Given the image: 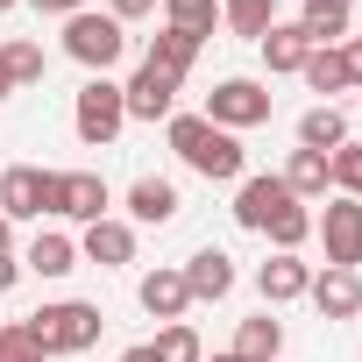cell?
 Here are the masks:
<instances>
[{"label":"cell","instance_id":"6da1fadb","mask_svg":"<svg viewBox=\"0 0 362 362\" xmlns=\"http://www.w3.org/2000/svg\"><path fill=\"white\" fill-rule=\"evenodd\" d=\"M163 142L177 149V163L185 170H199V177H214V185H242V135H228V128H214L206 114H170L163 121Z\"/></svg>","mask_w":362,"mask_h":362},{"label":"cell","instance_id":"7a4b0ae2","mask_svg":"<svg viewBox=\"0 0 362 362\" xmlns=\"http://www.w3.org/2000/svg\"><path fill=\"white\" fill-rule=\"evenodd\" d=\"M22 327H29V341H36L43 355H86V348L100 341L107 313H100V305H86V298H50V305H36Z\"/></svg>","mask_w":362,"mask_h":362},{"label":"cell","instance_id":"3957f363","mask_svg":"<svg viewBox=\"0 0 362 362\" xmlns=\"http://www.w3.org/2000/svg\"><path fill=\"white\" fill-rule=\"evenodd\" d=\"M107 206H114V192L100 170H43V214L93 228V221H107Z\"/></svg>","mask_w":362,"mask_h":362},{"label":"cell","instance_id":"277c9868","mask_svg":"<svg viewBox=\"0 0 362 362\" xmlns=\"http://www.w3.org/2000/svg\"><path fill=\"white\" fill-rule=\"evenodd\" d=\"M121 50H128V29H121L114 15H71V22H64V57L86 64L93 78H107V71L121 64Z\"/></svg>","mask_w":362,"mask_h":362},{"label":"cell","instance_id":"5b68a950","mask_svg":"<svg viewBox=\"0 0 362 362\" xmlns=\"http://www.w3.org/2000/svg\"><path fill=\"white\" fill-rule=\"evenodd\" d=\"M71 128L86 149H107L121 128H128V107H121V86L114 78H86L78 86V107H71Z\"/></svg>","mask_w":362,"mask_h":362},{"label":"cell","instance_id":"8992f818","mask_svg":"<svg viewBox=\"0 0 362 362\" xmlns=\"http://www.w3.org/2000/svg\"><path fill=\"white\" fill-rule=\"evenodd\" d=\"M206 121H214V128H228V135H242V128L270 121V86H256V78H221V86L206 93Z\"/></svg>","mask_w":362,"mask_h":362},{"label":"cell","instance_id":"52a82bcc","mask_svg":"<svg viewBox=\"0 0 362 362\" xmlns=\"http://www.w3.org/2000/svg\"><path fill=\"white\" fill-rule=\"evenodd\" d=\"M313 235L327 242V270H362V199H334Z\"/></svg>","mask_w":362,"mask_h":362},{"label":"cell","instance_id":"ba28073f","mask_svg":"<svg viewBox=\"0 0 362 362\" xmlns=\"http://www.w3.org/2000/svg\"><path fill=\"white\" fill-rule=\"evenodd\" d=\"M177 86H185V78H170V71L142 64V71L121 86V107H128V121H170V114H177Z\"/></svg>","mask_w":362,"mask_h":362},{"label":"cell","instance_id":"9c48e42d","mask_svg":"<svg viewBox=\"0 0 362 362\" xmlns=\"http://www.w3.org/2000/svg\"><path fill=\"white\" fill-rule=\"evenodd\" d=\"M135 298H142V313L149 320H185V305H192V291H185V270L177 263H156V270H142V284H135Z\"/></svg>","mask_w":362,"mask_h":362},{"label":"cell","instance_id":"30bf717a","mask_svg":"<svg viewBox=\"0 0 362 362\" xmlns=\"http://www.w3.org/2000/svg\"><path fill=\"white\" fill-rule=\"evenodd\" d=\"M177 270H185L192 305H214V298H228V291H235V256H228V249H199V256L177 263Z\"/></svg>","mask_w":362,"mask_h":362},{"label":"cell","instance_id":"8fae6325","mask_svg":"<svg viewBox=\"0 0 362 362\" xmlns=\"http://www.w3.org/2000/svg\"><path fill=\"white\" fill-rule=\"evenodd\" d=\"M78 256L100 263V270H128V263H135V228L107 214V221H93V228L78 235Z\"/></svg>","mask_w":362,"mask_h":362},{"label":"cell","instance_id":"7c38bea8","mask_svg":"<svg viewBox=\"0 0 362 362\" xmlns=\"http://www.w3.org/2000/svg\"><path fill=\"white\" fill-rule=\"evenodd\" d=\"M305 298L320 305V320H355L362 313V270H313Z\"/></svg>","mask_w":362,"mask_h":362},{"label":"cell","instance_id":"4fadbf2b","mask_svg":"<svg viewBox=\"0 0 362 362\" xmlns=\"http://www.w3.org/2000/svg\"><path fill=\"white\" fill-rule=\"evenodd\" d=\"M177 214H185V199H177L170 177H135L128 185V221L135 228H170Z\"/></svg>","mask_w":362,"mask_h":362},{"label":"cell","instance_id":"5bb4252c","mask_svg":"<svg viewBox=\"0 0 362 362\" xmlns=\"http://www.w3.org/2000/svg\"><path fill=\"white\" fill-rule=\"evenodd\" d=\"M277 206H291V185H284V177H242V185H235V221H242V228L263 235Z\"/></svg>","mask_w":362,"mask_h":362},{"label":"cell","instance_id":"9a60e30c","mask_svg":"<svg viewBox=\"0 0 362 362\" xmlns=\"http://www.w3.org/2000/svg\"><path fill=\"white\" fill-rule=\"evenodd\" d=\"M0 214L8 221H43V170L36 163H8L0 170Z\"/></svg>","mask_w":362,"mask_h":362},{"label":"cell","instance_id":"2e32d148","mask_svg":"<svg viewBox=\"0 0 362 362\" xmlns=\"http://www.w3.org/2000/svg\"><path fill=\"white\" fill-rule=\"evenodd\" d=\"M305 284H313V263L305 256H270L263 270H256V291H263V305H291V298H305Z\"/></svg>","mask_w":362,"mask_h":362},{"label":"cell","instance_id":"e0dca14e","mask_svg":"<svg viewBox=\"0 0 362 362\" xmlns=\"http://www.w3.org/2000/svg\"><path fill=\"white\" fill-rule=\"evenodd\" d=\"M22 270H29V277H71V270H78V242L57 235V228H43V235L22 249Z\"/></svg>","mask_w":362,"mask_h":362},{"label":"cell","instance_id":"ac0fdd59","mask_svg":"<svg viewBox=\"0 0 362 362\" xmlns=\"http://www.w3.org/2000/svg\"><path fill=\"white\" fill-rule=\"evenodd\" d=\"M348 142V114L334 107V100H320V107H305L298 114V149H320V156H334Z\"/></svg>","mask_w":362,"mask_h":362},{"label":"cell","instance_id":"d6986e66","mask_svg":"<svg viewBox=\"0 0 362 362\" xmlns=\"http://www.w3.org/2000/svg\"><path fill=\"white\" fill-rule=\"evenodd\" d=\"M228 355H242V362H277V355H284V320H270V313L242 320V327H235V348H228Z\"/></svg>","mask_w":362,"mask_h":362},{"label":"cell","instance_id":"ffe728a7","mask_svg":"<svg viewBox=\"0 0 362 362\" xmlns=\"http://www.w3.org/2000/svg\"><path fill=\"white\" fill-rule=\"evenodd\" d=\"M305 57H313V43H305L298 22H270L263 29V64L270 71H305Z\"/></svg>","mask_w":362,"mask_h":362},{"label":"cell","instance_id":"44dd1931","mask_svg":"<svg viewBox=\"0 0 362 362\" xmlns=\"http://www.w3.org/2000/svg\"><path fill=\"white\" fill-rule=\"evenodd\" d=\"M298 78H305L313 93H327V100H334V93H355V86H362V78H355V64H348V50H313Z\"/></svg>","mask_w":362,"mask_h":362},{"label":"cell","instance_id":"7402d4cb","mask_svg":"<svg viewBox=\"0 0 362 362\" xmlns=\"http://www.w3.org/2000/svg\"><path fill=\"white\" fill-rule=\"evenodd\" d=\"M142 64H156V71H170V78H185V71L199 64V36H185V29H156Z\"/></svg>","mask_w":362,"mask_h":362},{"label":"cell","instance_id":"603a6c76","mask_svg":"<svg viewBox=\"0 0 362 362\" xmlns=\"http://www.w3.org/2000/svg\"><path fill=\"white\" fill-rule=\"evenodd\" d=\"M277 177L291 185V199H320V192L334 185V170H327V156H320V149H291V163H284Z\"/></svg>","mask_w":362,"mask_h":362},{"label":"cell","instance_id":"cb8c5ba5","mask_svg":"<svg viewBox=\"0 0 362 362\" xmlns=\"http://www.w3.org/2000/svg\"><path fill=\"white\" fill-rule=\"evenodd\" d=\"M221 22H228V36L263 43V29L277 22V0H221Z\"/></svg>","mask_w":362,"mask_h":362},{"label":"cell","instance_id":"d4e9b609","mask_svg":"<svg viewBox=\"0 0 362 362\" xmlns=\"http://www.w3.org/2000/svg\"><path fill=\"white\" fill-rule=\"evenodd\" d=\"M149 355H156V362H206V348H199V327H192V320H170V327H156Z\"/></svg>","mask_w":362,"mask_h":362},{"label":"cell","instance_id":"484cf974","mask_svg":"<svg viewBox=\"0 0 362 362\" xmlns=\"http://www.w3.org/2000/svg\"><path fill=\"white\" fill-rule=\"evenodd\" d=\"M0 64H8V78H15V86H43V71H50V57H43V43H36V36L0 43Z\"/></svg>","mask_w":362,"mask_h":362},{"label":"cell","instance_id":"4316f807","mask_svg":"<svg viewBox=\"0 0 362 362\" xmlns=\"http://www.w3.org/2000/svg\"><path fill=\"white\" fill-rule=\"evenodd\" d=\"M214 22H221V0H163V29H185V36H214Z\"/></svg>","mask_w":362,"mask_h":362},{"label":"cell","instance_id":"83f0119b","mask_svg":"<svg viewBox=\"0 0 362 362\" xmlns=\"http://www.w3.org/2000/svg\"><path fill=\"white\" fill-rule=\"evenodd\" d=\"M263 235H270V249H284V256H298V249H305V235H313V214H305V199H291V206H277Z\"/></svg>","mask_w":362,"mask_h":362},{"label":"cell","instance_id":"f1b7e54d","mask_svg":"<svg viewBox=\"0 0 362 362\" xmlns=\"http://www.w3.org/2000/svg\"><path fill=\"white\" fill-rule=\"evenodd\" d=\"M298 29H305L313 50H341V43H348V8H305Z\"/></svg>","mask_w":362,"mask_h":362},{"label":"cell","instance_id":"f546056e","mask_svg":"<svg viewBox=\"0 0 362 362\" xmlns=\"http://www.w3.org/2000/svg\"><path fill=\"white\" fill-rule=\"evenodd\" d=\"M327 170H334V192L341 199H362V142H341L327 156Z\"/></svg>","mask_w":362,"mask_h":362},{"label":"cell","instance_id":"4dcf8cb0","mask_svg":"<svg viewBox=\"0 0 362 362\" xmlns=\"http://www.w3.org/2000/svg\"><path fill=\"white\" fill-rule=\"evenodd\" d=\"M0 362H50V355L29 341V327H22V320H8V327H0Z\"/></svg>","mask_w":362,"mask_h":362},{"label":"cell","instance_id":"1f68e13d","mask_svg":"<svg viewBox=\"0 0 362 362\" xmlns=\"http://www.w3.org/2000/svg\"><path fill=\"white\" fill-rule=\"evenodd\" d=\"M107 15L128 29V22H142V15H156V0H107Z\"/></svg>","mask_w":362,"mask_h":362},{"label":"cell","instance_id":"d6a6232c","mask_svg":"<svg viewBox=\"0 0 362 362\" xmlns=\"http://www.w3.org/2000/svg\"><path fill=\"white\" fill-rule=\"evenodd\" d=\"M36 15H57V22H71V15H86V0H29Z\"/></svg>","mask_w":362,"mask_h":362},{"label":"cell","instance_id":"836d02e7","mask_svg":"<svg viewBox=\"0 0 362 362\" xmlns=\"http://www.w3.org/2000/svg\"><path fill=\"white\" fill-rule=\"evenodd\" d=\"M22 277H29V270H22V256H0V298H8Z\"/></svg>","mask_w":362,"mask_h":362},{"label":"cell","instance_id":"e575fe53","mask_svg":"<svg viewBox=\"0 0 362 362\" xmlns=\"http://www.w3.org/2000/svg\"><path fill=\"white\" fill-rule=\"evenodd\" d=\"M0 256H15V221L0 214Z\"/></svg>","mask_w":362,"mask_h":362},{"label":"cell","instance_id":"d590c367","mask_svg":"<svg viewBox=\"0 0 362 362\" xmlns=\"http://www.w3.org/2000/svg\"><path fill=\"white\" fill-rule=\"evenodd\" d=\"M341 50H348V64H355V78H362V36H348Z\"/></svg>","mask_w":362,"mask_h":362},{"label":"cell","instance_id":"8d00e7d4","mask_svg":"<svg viewBox=\"0 0 362 362\" xmlns=\"http://www.w3.org/2000/svg\"><path fill=\"white\" fill-rule=\"evenodd\" d=\"M121 362H156V355H149V348H128V355H121Z\"/></svg>","mask_w":362,"mask_h":362},{"label":"cell","instance_id":"74e56055","mask_svg":"<svg viewBox=\"0 0 362 362\" xmlns=\"http://www.w3.org/2000/svg\"><path fill=\"white\" fill-rule=\"evenodd\" d=\"M305 8H355V0H305Z\"/></svg>","mask_w":362,"mask_h":362},{"label":"cell","instance_id":"f35d334b","mask_svg":"<svg viewBox=\"0 0 362 362\" xmlns=\"http://www.w3.org/2000/svg\"><path fill=\"white\" fill-rule=\"evenodd\" d=\"M8 93H15V78H8V64H0V100H8Z\"/></svg>","mask_w":362,"mask_h":362},{"label":"cell","instance_id":"ab89813d","mask_svg":"<svg viewBox=\"0 0 362 362\" xmlns=\"http://www.w3.org/2000/svg\"><path fill=\"white\" fill-rule=\"evenodd\" d=\"M8 8H22V0H0V15H8Z\"/></svg>","mask_w":362,"mask_h":362},{"label":"cell","instance_id":"60d3db41","mask_svg":"<svg viewBox=\"0 0 362 362\" xmlns=\"http://www.w3.org/2000/svg\"><path fill=\"white\" fill-rule=\"evenodd\" d=\"M214 362H242V355H214Z\"/></svg>","mask_w":362,"mask_h":362}]
</instances>
